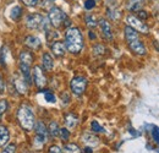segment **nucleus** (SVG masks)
Returning a JSON list of instances; mask_svg holds the SVG:
<instances>
[{
  "instance_id": "obj_11",
  "label": "nucleus",
  "mask_w": 159,
  "mask_h": 153,
  "mask_svg": "<svg viewBox=\"0 0 159 153\" xmlns=\"http://www.w3.org/2000/svg\"><path fill=\"white\" fill-rule=\"evenodd\" d=\"M12 83L15 86V90L20 93V95H26L28 91V86H27V81L25 78L20 76H15L12 78Z\"/></svg>"
},
{
  "instance_id": "obj_31",
  "label": "nucleus",
  "mask_w": 159,
  "mask_h": 153,
  "mask_svg": "<svg viewBox=\"0 0 159 153\" xmlns=\"http://www.w3.org/2000/svg\"><path fill=\"white\" fill-rule=\"evenodd\" d=\"M15 151H16V145L15 143H11L7 147H5V150L1 153H15Z\"/></svg>"
},
{
  "instance_id": "obj_6",
  "label": "nucleus",
  "mask_w": 159,
  "mask_h": 153,
  "mask_svg": "<svg viewBox=\"0 0 159 153\" xmlns=\"http://www.w3.org/2000/svg\"><path fill=\"white\" fill-rule=\"evenodd\" d=\"M86 87H87V80L83 76L74 77L70 82V88H71L72 93L76 96H81L86 91Z\"/></svg>"
},
{
  "instance_id": "obj_22",
  "label": "nucleus",
  "mask_w": 159,
  "mask_h": 153,
  "mask_svg": "<svg viewBox=\"0 0 159 153\" xmlns=\"http://www.w3.org/2000/svg\"><path fill=\"white\" fill-rule=\"evenodd\" d=\"M62 153H80V148L75 143H67L64 146Z\"/></svg>"
},
{
  "instance_id": "obj_34",
  "label": "nucleus",
  "mask_w": 159,
  "mask_h": 153,
  "mask_svg": "<svg viewBox=\"0 0 159 153\" xmlns=\"http://www.w3.org/2000/svg\"><path fill=\"white\" fill-rule=\"evenodd\" d=\"M48 153H62V150L60 148L59 146L54 145V146H52V147L49 148V152Z\"/></svg>"
},
{
  "instance_id": "obj_27",
  "label": "nucleus",
  "mask_w": 159,
  "mask_h": 153,
  "mask_svg": "<svg viewBox=\"0 0 159 153\" xmlns=\"http://www.w3.org/2000/svg\"><path fill=\"white\" fill-rule=\"evenodd\" d=\"M91 126H92V130L93 131H96V132H104V129L100 126L99 124H98V121H92V124H91Z\"/></svg>"
},
{
  "instance_id": "obj_19",
  "label": "nucleus",
  "mask_w": 159,
  "mask_h": 153,
  "mask_svg": "<svg viewBox=\"0 0 159 153\" xmlns=\"http://www.w3.org/2000/svg\"><path fill=\"white\" fill-rule=\"evenodd\" d=\"M108 17L111 20H114V21H116V20H119L121 17V12H120V10H118L115 6H109L108 7Z\"/></svg>"
},
{
  "instance_id": "obj_39",
  "label": "nucleus",
  "mask_w": 159,
  "mask_h": 153,
  "mask_svg": "<svg viewBox=\"0 0 159 153\" xmlns=\"http://www.w3.org/2000/svg\"><path fill=\"white\" fill-rule=\"evenodd\" d=\"M158 153H159V150H158Z\"/></svg>"
},
{
  "instance_id": "obj_15",
  "label": "nucleus",
  "mask_w": 159,
  "mask_h": 153,
  "mask_svg": "<svg viewBox=\"0 0 159 153\" xmlns=\"http://www.w3.org/2000/svg\"><path fill=\"white\" fill-rule=\"evenodd\" d=\"M65 124H66V128L69 129H75L79 124V118L77 115L74 114V113H69V114L65 115Z\"/></svg>"
},
{
  "instance_id": "obj_14",
  "label": "nucleus",
  "mask_w": 159,
  "mask_h": 153,
  "mask_svg": "<svg viewBox=\"0 0 159 153\" xmlns=\"http://www.w3.org/2000/svg\"><path fill=\"white\" fill-rule=\"evenodd\" d=\"M52 52L54 53L55 57H62L65 54V52H66V47H65V44L62 42L57 40V42H54L52 44Z\"/></svg>"
},
{
  "instance_id": "obj_38",
  "label": "nucleus",
  "mask_w": 159,
  "mask_h": 153,
  "mask_svg": "<svg viewBox=\"0 0 159 153\" xmlns=\"http://www.w3.org/2000/svg\"><path fill=\"white\" fill-rule=\"evenodd\" d=\"M93 151H92V148L91 147H86L84 148V153H92Z\"/></svg>"
},
{
  "instance_id": "obj_37",
  "label": "nucleus",
  "mask_w": 159,
  "mask_h": 153,
  "mask_svg": "<svg viewBox=\"0 0 159 153\" xmlns=\"http://www.w3.org/2000/svg\"><path fill=\"white\" fill-rule=\"evenodd\" d=\"M88 36H89V38L91 39H96V35H94V32H92V31H89Z\"/></svg>"
},
{
  "instance_id": "obj_35",
  "label": "nucleus",
  "mask_w": 159,
  "mask_h": 153,
  "mask_svg": "<svg viewBox=\"0 0 159 153\" xmlns=\"http://www.w3.org/2000/svg\"><path fill=\"white\" fill-rule=\"evenodd\" d=\"M61 100H62L64 104H67V103L70 102V96H69L66 92H64V93L61 95Z\"/></svg>"
},
{
  "instance_id": "obj_3",
  "label": "nucleus",
  "mask_w": 159,
  "mask_h": 153,
  "mask_svg": "<svg viewBox=\"0 0 159 153\" xmlns=\"http://www.w3.org/2000/svg\"><path fill=\"white\" fill-rule=\"evenodd\" d=\"M17 119L21 128L26 131H31L34 129V114L28 105H21L17 110Z\"/></svg>"
},
{
  "instance_id": "obj_23",
  "label": "nucleus",
  "mask_w": 159,
  "mask_h": 153,
  "mask_svg": "<svg viewBox=\"0 0 159 153\" xmlns=\"http://www.w3.org/2000/svg\"><path fill=\"white\" fill-rule=\"evenodd\" d=\"M84 21H86V25L89 27V28H94L97 26V20L93 15H87L84 17Z\"/></svg>"
},
{
  "instance_id": "obj_29",
  "label": "nucleus",
  "mask_w": 159,
  "mask_h": 153,
  "mask_svg": "<svg viewBox=\"0 0 159 153\" xmlns=\"http://www.w3.org/2000/svg\"><path fill=\"white\" fill-rule=\"evenodd\" d=\"M83 140H84V142H93V143H98V140L96 138V136H92V135H89V134L84 135Z\"/></svg>"
},
{
  "instance_id": "obj_28",
  "label": "nucleus",
  "mask_w": 159,
  "mask_h": 153,
  "mask_svg": "<svg viewBox=\"0 0 159 153\" xmlns=\"http://www.w3.org/2000/svg\"><path fill=\"white\" fill-rule=\"evenodd\" d=\"M44 97H45V100L47 102H49V103H55V96L52 93V92H49V91H47L45 93H44Z\"/></svg>"
},
{
  "instance_id": "obj_17",
  "label": "nucleus",
  "mask_w": 159,
  "mask_h": 153,
  "mask_svg": "<svg viewBox=\"0 0 159 153\" xmlns=\"http://www.w3.org/2000/svg\"><path fill=\"white\" fill-rule=\"evenodd\" d=\"M25 44L31 49H37L40 47V39L34 36H27L25 39Z\"/></svg>"
},
{
  "instance_id": "obj_4",
  "label": "nucleus",
  "mask_w": 159,
  "mask_h": 153,
  "mask_svg": "<svg viewBox=\"0 0 159 153\" xmlns=\"http://www.w3.org/2000/svg\"><path fill=\"white\" fill-rule=\"evenodd\" d=\"M48 20H49V22H50L52 26H54L55 28H58V27H60V26L62 25V22L66 20V15L64 14L62 10H60L59 7L53 6V7L49 10Z\"/></svg>"
},
{
  "instance_id": "obj_36",
  "label": "nucleus",
  "mask_w": 159,
  "mask_h": 153,
  "mask_svg": "<svg viewBox=\"0 0 159 153\" xmlns=\"http://www.w3.org/2000/svg\"><path fill=\"white\" fill-rule=\"evenodd\" d=\"M4 90H5V82H4V80L0 76V93H2Z\"/></svg>"
},
{
  "instance_id": "obj_21",
  "label": "nucleus",
  "mask_w": 159,
  "mask_h": 153,
  "mask_svg": "<svg viewBox=\"0 0 159 153\" xmlns=\"http://www.w3.org/2000/svg\"><path fill=\"white\" fill-rule=\"evenodd\" d=\"M59 132H60V128L59 125H58V123L57 121H52L50 124H49V134L52 137H57V136H59Z\"/></svg>"
},
{
  "instance_id": "obj_20",
  "label": "nucleus",
  "mask_w": 159,
  "mask_h": 153,
  "mask_svg": "<svg viewBox=\"0 0 159 153\" xmlns=\"http://www.w3.org/2000/svg\"><path fill=\"white\" fill-rule=\"evenodd\" d=\"M21 15H22V9H21V6H19V5L14 6L11 9V11H10V17H11V20H14V21H17L21 17Z\"/></svg>"
},
{
  "instance_id": "obj_5",
  "label": "nucleus",
  "mask_w": 159,
  "mask_h": 153,
  "mask_svg": "<svg viewBox=\"0 0 159 153\" xmlns=\"http://www.w3.org/2000/svg\"><path fill=\"white\" fill-rule=\"evenodd\" d=\"M126 22L130 27H132L135 31L141 32V33H148L149 28L148 26L139 19V16H135V15H127L126 16Z\"/></svg>"
},
{
  "instance_id": "obj_24",
  "label": "nucleus",
  "mask_w": 159,
  "mask_h": 153,
  "mask_svg": "<svg viewBox=\"0 0 159 153\" xmlns=\"http://www.w3.org/2000/svg\"><path fill=\"white\" fill-rule=\"evenodd\" d=\"M93 52H94L96 55H102V54L105 53V48H104V45H102V44H96V45L93 47Z\"/></svg>"
},
{
  "instance_id": "obj_2",
  "label": "nucleus",
  "mask_w": 159,
  "mask_h": 153,
  "mask_svg": "<svg viewBox=\"0 0 159 153\" xmlns=\"http://www.w3.org/2000/svg\"><path fill=\"white\" fill-rule=\"evenodd\" d=\"M124 33H125V39H126L130 49L135 54H137V55H144L147 53V49H146L144 44L141 42L137 31H135L130 26H126L125 30H124Z\"/></svg>"
},
{
  "instance_id": "obj_25",
  "label": "nucleus",
  "mask_w": 159,
  "mask_h": 153,
  "mask_svg": "<svg viewBox=\"0 0 159 153\" xmlns=\"http://www.w3.org/2000/svg\"><path fill=\"white\" fill-rule=\"evenodd\" d=\"M60 138L62 140V141H67L69 140V137H70V131L67 130V129H65V128H62V129H60Z\"/></svg>"
},
{
  "instance_id": "obj_32",
  "label": "nucleus",
  "mask_w": 159,
  "mask_h": 153,
  "mask_svg": "<svg viewBox=\"0 0 159 153\" xmlns=\"http://www.w3.org/2000/svg\"><path fill=\"white\" fill-rule=\"evenodd\" d=\"M96 6V0H86L84 1V7L87 10H92Z\"/></svg>"
},
{
  "instance_id": "obj_13",
  "label": "nucleus",
  "mask_w": 159,
  "mask_h": 153,
  "mask_svg": "<svg viewBox=\"0 0 159 153\" xmlns=\"http://www.w3.org/2000/svg\"><path fill=\"white\" fill-rule=\"evenodd\" d=\"M33 63V55L31 52L28 50H22L20 53V65H23V66H30L32 65Z\"/></svg>"
},
{
  "instance_id": "obj_26",
  "label": "nucleus",
  "mask_w": 159,
  "mask_h": 153,
  "mask_svg": "<svg viewBox=\"0 0 159 153\" xmlns=\"http://www.w3.org/2000/svg\"><path fill=\"white\" fill-rule=\"evenodd\" d=\"M9 108V104H7V100L6 99H1L0 100V116L4 114ZM1 119V118H0Z\"/></svg>"
},
{
  "instance_id": "obj_12",
  "label": "nucleus",
  "mask_w": 159,
  "mask_h": 153,
  "mask_svg": "<svg viewBox=\"0 0 159 153\" xmlns=\"http://www.w3.org/2000/svg\"><path fill=\"white\" fill-rule=\"evenodd\" d=\"M144 5V0H127L126 9L130 12H139Z\"/></svg>"
},
{
  "instance_id": "obj_10",
  "label": "nucleus",
  "mask_w": 159,
  "mask_h": 153,
  "mask_svg": "<svg viewBox=\"0 0 159 153\" xmlns=\"http://www.w3.org/2000/svg\"><path fill=\"white\" fill-rule=\"evenodd\" d=\"M98 25H99L100 32H102L103 37L107 40H113V31H111V26H110L109 21L105 19H100Z\"/></svg>"
},
{
  "instance_id": "obj_16",
  "label": "nucleus",
  "mask_w": 159,
  "mask_h": 153,
  "mask_svg": "<svg viewBox=\"0 0 159 153\" xmlns=\"http://www.w3.org/2000/svg\"><path fill=\"white\" fill-rule=\"evenodd\" d=\"M42 64H43L44 70H47V71H50V70L53 69V66H54V60H53V58H52V55H50L49 53H44V54L42 55Z\"/></svg>"
},
{
  "instance_id": "obj_9",
  "label": "nucleus",
  "mask_w": 159,
  "mask_h": 153,
  "mask_svg": "<svg viewBox=\"0 0 159 153\" xmlns=\"http://www.w3.org/2000/svg\"><path fill=\"white\" fill-rule=\"evenodd\" d=\"M33 80H34V83L38 88H44L45 85H47V77L44 75L43 70L40 69L39 66H34L33 69Z\"/></svg>"
},
{
  "instance_id": "obj_1",
  "label": "nucleus",
  "mask_w": 159,
  "mask_h": 153,
  "mask_svg": "<svg viewBox=\"0 0 159 153\" xmlns=\"http://www.w3.org/2000/svg\"><path fill=\"white\" fill-rule=\"evenodd\" d=\"M65 47L72 54H79L83 49V37L77 27H70L65 35Z\"/></svg>"
},
{
  "instance_id": "obj_8",
  "label": "nucleus",
  "mask_w": 159,
  "mask_h": 153,
  "mask_svg": "<svg viewBox=\"0 0 159 153\" xmlns=\"http://www.w3.org/2000/svg\"><path fill=\"white\" fill-rule=\"evenodd\" d=\"M44 17L40 14H30L26 19V26L30 30H40Z\"/></svg>"
},
{
  "instance_id": "obj_33",
  "label": "nucleus",
  "mask_w": 159,
  "mask_h": 153,
  "mask_svg": "<svg viewBox=\"0 0 159 153\" xmlns=\"http://www.w3.org/2000/svg\"><path fill=\"white\" fill-rule=\"evenodd\" d=\"M39 0H22V2L27 6H36Z\"/></svg>"
},
{
  "instance_id": "obj_18",
  "label": "nucleus",
  "mask_w": 159,
  "mask_h": 153,
  "mask_svg": "<svg viewBox=\"0 0 159 153\" xmlns=\"http://www.w3.org/2000/svg\"><path fill=\"white\" fill-rule=\"evenodd\" d=\"M10 140V132L6 126H0V147L5 146Z\"/></svg>"
},
{
  "instance_id": "obj_7",
  "label": "nucleus",
  "mask_w": 159,
  "mask_h": 153,
  "mask_svg": "<svg viewBox=\"0 0 159 153\" xmlns=\"http://www.w3.org/2000/svg\"><path fill=\"white\" fill-rule=\"evenodd\" d=\"M34 129H36V138H34V143L38 146L39 148L40 146H43L47 141V136H48V131H47V128L45 125L42 123V121H38L36 125H34Z\"/></svg>"
},
{
  "instance_id": "obj_30",
  "label": "nucleus",
  "mask_w": 159,
  "mask_h": 153,
  "mask_svg": "<svg viewBox=\"0 0 159 153\" xmlns=\"http://www.w3.org/2000/svg\"><path fill=\"white\" fill-rule=\"evenodd\" d=\"M152 136H153V140L159 145V128L158 126H154L153 130H152Z\"/></svg>"
}]
</instances>
